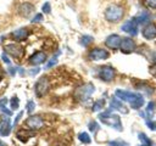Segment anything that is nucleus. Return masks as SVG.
I'll list each match as a JSON object with an SVG mask.
<instances>
[{"mask_svg":"<svg viewBox=\"0 0 156 146\" xmlns=\"http://www.w3.org/2000/svg\"><path fill=\"white\" fill-rule=\"evenodd\" d=\"M41 10H43V12H44V13H50V11H51V6H50V2H45V4L43 5Z\"/></svg>","mask_w":156,"mask_h":146,"instance_id":"c756f323","label":"nucleus"},{"mask_svg":"<svg viewBox=\"0 0 156 146\" xmlns=\"http://www.w3.org/2000/svg\"><path fill=\"white\" fill-rule=\"evenodd\" d=\"M40 21H43V15H41V13L35 15V16H34V18L32 19V22H40Z\"/></svg>","mask_w":156,"mask_h":146,"instance_id":"72a5a7b5","label":"nucleus"},{"mask_svg":"<svg viewBox=\"0 0 156 146\" xmlns=\"http://www.w3.org/2000/svg\"><path fill=\"white\" fill-rule=\"evenodd\" d=\"M146 125H147V128H149V129H151V130L156 131V122H155V120L147 119V120H146Z\"/></svg>","mask_w":156,"mask_h":146,"instance_id":"a878e982","label":"nucleus"},{"mask_svg":"<svg viewBox=\"0 0 156 146\" xmlns=\"http://www.w3.org/2000/svg\"><path fill=\"white\" fill-rule=\"evenodd\" d=\"M154 108H155V102H154V101H150V102L147 103V107H146V113H147V117H149V118L152 117Z\"/></svg>","mask_w":156,"mask_h":146,"instance_id":"393cba45","label":"nucleus"},{"mask_svg":"<svg viewBox=\"0 0 156 146\" xmlns=\"http://www.w3.org/2000/svg\"><path fill=\"white\" fill-rule=\"evenodd\" d=\"M138 23H136V21L134 19V18H132V19H129V21H127L123 26H122V30L123 32H126V33H128V34H130V35H136L138 34Z\"/></svg>","mask_w":156,"mask_h":146,"instance_id":"9d476101","label":"nucleus"},{"mask_svg":"<svg viewBox=\"0 0 156 146\" xmlns=\"http://www.w3.org/2000/svg\"><path fill=\"white\" fill-rule=\"evenodd\" d=\"M12 36H13L16 40H24V39L28 36V30H27L26 28L16 29L15 32H12Z\"/></svg>","mask_w":156,"mask_h":146,"instance_id":"6ab92c4d","label":"nucleus"},{"mask_svg":"<svg viewBox=\"0 0 156 146\" xmlns=\"http://www.w3.org/2000/svg\"><path fill=\"white\" fill-rule=\"evenodd\" d=\"M115 95H116V97H118L119 100L128 102V103L130 105V107L134 108V109H139V108L143 107V105H144V97H143L140 94L117 89V90L115 91Z\"/></svg>","mask_w":156,"mask_h":146,"instance_id":"f257e3e1","label":"nucleus"},{"mask_svg":"<svg viewBox=\"0 0 156 146\" xmlns=\"http://www.w3.org/2000/svg\"><path fill=\"white\" fill-rule=\"evenodd\" d=\"M119 49L124 54H130L135 50V43L133 39L130 38H122L121 40V45H119Z\"/></svg>","mask_w":156,"mask_h":146,"instance_id":"6e6552de","label":"nucleus"},{"mask_svg":"<svg viewBox=\"0 0 156 146\" xmlns=\"http://www.w3.org/2000/svg\"><path fill=\"white\" fill-rule=\"evenodd\" d=\"M0 146H6V144H5V142H2V141L0 140Z\"/></svg>","mask_w":156,"mask_h":146,"instance_id":"ea45409f","label":"nucleus"},{"mask_svg":"<svg viewBox=\"0 0 156 146\" xmlns=\"http://www.w3.org/2000/svg\"><path fill=\"white\" fill-rule=\"evenodd\" d=\"M44 124L43 119L40 116H30L26 119V125L28 129H32V130H35V129H39L41 128Z\"/></svg>","mask_w":156,"mask_h":146,"instance_id":"0eeeda50","label":"nucleus"},{"mask_svg":"<svg viewBox=\"0 0 156 146\" xmlns=\"http://www.w3.org/2000/svg\"><path fill=\"white\" fill-rule=\"evenodd\" d=\"M123 15H124L123 7L118 5H110L105 11V18L108 22H113V23L121 21L123 18Z\"/></svg>","mask_w":156,"mask_h":146,"instance_id":"7ed1b4c3","label":"nucleus"},{"mask_svg":"<svg viewBox=\"0 0 156 146\" xmlns=\"http://www.w3.org/2000/svg\"><path fill=\"white\" fill-rule=\"evenodd\" d=\"M89 129H90V131L95 133V131L99 129V125H98V123H96V122H90V123H89Z\"/></svg>","mask_w":156,"mask_h":146,"instance_id":"2f4dec72","label":"nucleus"},{"mask_svg":"<svg viewBox=\"0 0 156 146\" xmlns=\"http://www.w3.org/2000/svg\"><path fill=\"white\" fill-rule=\"evenodd\" d=\"M110 107H111L112 109H117V111H119V112H122V113H127V112H128V109L126 108V106H124V105L119 101V99L116 97V96L111 99Z\"/></svg>","mask_w":156,"mask_h":146,"instance_id":"2eb2a0df","label":"nucleus"},{"mask_svg":"<svg viewBox=\"0 0 156 146\" xmlns=\"http://www.w3.org/2000/svg\"><path fill=\"white\" fill-rule=\"evenodd\" d=\"M6 105V99H2V100H0V108L1 107H4Z\"/></svg>","mask_w":156,"mask_h":146,"instance_id":"e433bc0d","label":"nucleus"},{"mask_svg":"<svg viewBox=\"0 0 156 146\" xmlns=\"http://www.w3.org/2000/svg\"><path fill=\"white\" fill-rule=\"evenodd\" d=\"M94 90H95L94 85L90 84V83H88V84H84V85L77 88L76 91H74V96H76L78 100L84 101V100H88V99L91 96V94L94 92Z\"/></svg>","mask_w":156,"mask_h":146,"instance_id":"20e7f679","label":"nucleus"},{"mask_svg":"<svg viewBox=\"0 0 156 146\" xmlns=\"http://www.w3.org/2000/svg\"><path fill=\"white\" fill-rule=\"evenodd\" d=\"M49 88H50L49 78H48V77H45V75H44V77H41V78L35 83V88H34V90H35L37 96H39V97L44 96V95L48 92Z\"/></svg>","mask_w":156,"mask_h":146,"instance_id":"39448f33","label":"nucleus"},{"mask_svg":"<svg viewBox=\"0 0 156 146\" xmlns=\"http://www.w3.org/2000/svg\"><path fill=\"white\" fill-rule=\"evenodd\" d=\"M1 57H2V60H4L6 63H10V60L6 57V55H5V54H2V56H1Z\"/></svg>","mask_w":156,"mask_h":146,"instance_id":"4c0bfd02","label":"nucleus"},{"mask_svg":"<svg viewBox=\"0 0 156 146\" xmlns=\"http://www.w3.org/2000/svg\"><path fill=\"white\" fill-rule=\"evenodd\" d=\"M138 90H141V91H144L146 95H152V92H154V88L152 86H150V85H147L146 83H140L139 85H138V88H136Z\"/></svg>","mask_w":156,"mask_h":146,"instance_id":"aec40b11","label":"nucleus"},{"mask_svg":"<svg viewBox=\"0 0 156 146\" xmlns=\"http://www.w3.org/2000/svg\"><path fill=\"white\" fill-rule=\"evenodd\" d=\"M45 60H46V55H45L44 52H41V51H38V52H35V54H33V55L30 56L29 62H30L32 64H40V63H43Z\"/></svg>","mask_w":156,"mask_h":146,"instance_id":"f3484780","label":"nucleus"},{"mask_svg":"<svg viewBox=\"0 0 156 146\" xmlns=\"http://www.w3.org/2000/svg\"><path fill=\"white\" fill-rule=\"evenodd\" d=\"M110 146H128L127 144L122 142V141H111L110 142Z\"/></svg>","mask_w":156,"mask_h":146,"instance_id":"473e14b6","label":"nucleus"},{"mask_svg":"<svg viewBox=\"0 0 156 146\" xmlns=\"http://www.w3.org/2000/svg\"><path fill=\"white\" fill-rule=\"evenodd\" d=\"M99 119H100L104 124H106V125H108V127H112V128H115L116 130H119V131L122 130V123H121L119 116L112 114L111 111H106V112H104V113H100V114H99Z\"/></svg>","mask_w":156,"mask_h":146,"instance_id":"f03ea898","label":"nucleus"},{"mask_svg":"<svg viewBox=\"0 0 156 146\" xmlns=\"http://www.w3.org/2000/svg\"><path fill=\"white\" fill-rule=\"evenodd\" d=\"M150 18H151V15H150L147 11H141L140 13H138V16H136L134 19L136 21L138 24H144V23L149 22Z\"/></svg>","mask_w":156,"mask_h":146,"instance_id":"a211bd4d","label":"nucleus"},{"mask_svg":"<svg viewBox=\"0 0 156 146\" xmlns=\"http://www.w3.org/2000/svg\"><path fill=\"white\" fill-rule=\"evenodd\" d=\"M78 139H79L83 144H90V141H91V139H90V136L88 135V133H80V134L78 135Z\"/></svg>","mask_w":156,"mask_h":146,"instance_id":"b1692460","label":"nucleus"},{"mask_svg":"<svg viewBox=\"0 0 156 146\" xmlns=\"http://www.w3.org/2000/svg\"><path fill=\"white\" fill-rule=\"evenodd\" d=\"M9 72H10V74H11V75H13V74L16 73V68H13V67H10V68H9Z\"/></svg>","mask_w":156,"mask_h":146,"instance_id":"c9c22d12","label":"nucleus"},{"mask_svg":"<svg viewBox=\"0 0 156 146\" xmlns=\"http://www.w3.org/2000/svg\"><path fill=\"white\" fill-rule=\"evenodd\" d=\"M22 116H23V112H20V113H18V114H17V117H16V118H15V123H13V124H15V125H16V124H17V123H18V120H20V119H21V117H22Z\"/></svg>","mask_w":156,"mask_h":146,"instance_id":"f704fd0d","label":"nucleus"},{"mask_svg":"<svg viewBox=\"0 0 156 146\" xmlns=\"http://www.w3.org/2000/svg\"><path fill=\"white\" fill-rule=\"evenodd\" d=\"M2 118H4V117H1V116H0V123L2 122Z\"/></svg>","mask_w":156,"mask_h":146,"instance_id":"a19ab883","label":"nucleus"},{"mask_svg":"<svg viewBox=\"0 0 156 146\" xmlns=\"http://www.w3.org/2000/svg\"><path fill=\"white\" fill-rule=\"evenodd\" d=\"M108 56H110L108 51H106L105 49H100V47L93 49V50L89 52V58H90V60H94V61H98V60H106V58H108Z\"/></svg>","mask_w":156,"mask_h":146,"instance_id":"1a4fd4ad","label":"nucleus"},{"mask_svg":"<svg viewBox=\"0 0 156 146\" xmlns=\"http://www.w3.org/2000/svg\"><path fill=\"white\" fill-rule=\"evenodd\" d=\"M145 5L149 9H156V0H145Z\"/></svg>","mask_w":156,"mask_h":146,"instance_id":"c85d7f7f","label":"nucleus"},{"mask_svg":"<svg viewBox=\"0 0 156 146\" xmlns=\"http://www.w3.org/2000/svg\"><path fill=\"white\" fill-rule=\"evenodd\" d=\"M18 103H20V101H18V99H17L16 96L11 99V108H12V109L18 108Z\"/></svg>","mask_w":156,"mask_h":146,"instance_id":"cd10ccee","label":"nucleus"},{"mask_svg":"<svg viewBox=\"0 0 156 146\" xmlns=\"http://www.w3.org/2000/svg\"><path fill=\"white\" fill-rule=\"evenodd\" d=\"M57 63V60H56V57H52L46 64H45V69H48V68H51V67H54L55 64Z\"/></svg>","mask_w":156,"mask_h":146,"instance_id":"bb28decb","label":"nucleus"},{"mask_svg":"<svg viewBox=\"0 0 156 146\" xmlns=\"http://www.w3.org/2000/svg\"><path fill=\"white\" fill-rule=\"evenodd\" d=\"M121 40H122V38H121L119 35H117V34H111L110 36H107L105 44H106V46L110 47V49H118L119 45H121Z\"/></svg>","mask_w":156,"mask_h":146,"instance_id":"ddd939ff","label":"nucleus"},{"mask_svg":"<svg viewBox=\"0 0 156 146\" xmlns=\"http://www.w3.org/2000/svg\"><path fill=\"white\" fill-rule=\"evenodd\" d=\"M104 105H105V100H98V101H95L94 105H93V111L94 112L100 111L104 107Z\"/></svg>","mask_w":156,"mask_h":146,"instance_id":"5701e85b","label":"nucleus"},{"mask_svg":"<svg viewBox=\"0 0 156 146\" xmlns=\"http://www.w3.org/2000/svg\"><path fill=\"white\" fill-rule=\"evenodd\" d=\"M33 11H34V6L32 4H29V2H23L18 7V12L23 17H28Z\"/></svg>","mask_w":156,"mask_h":146,"instance_id":"4468645a","label":"nucleus"},{"mask_svg":"<svg viewBox=\"0 0 156 146\" xmlns=\"http://www.w3.org/2000/svg\"><path fill=\"white\" fill-rule=\"evenodd\" d=\"M99 77L105 82H111L115 78V69L111 66H104L99 72Z\"/></svg>","mask_w":156,"mask_h":146,"instance_id":"9b49d317","label":"nucleus"},{"mask_svg":"<svg viewBox=\"0 0 156 146\" xmlns=\"http://www.w3.org/2000/svg\"><path fill=\"white\" fill-rule=\"evenodd\" d=\"M34 107H35V103L33 101H28V103H27V112L32 113L34 111Z\"/></svg>","mask_w":156,"mask_h":146,"instance_id":"7c9ffc66","label":"nucleus"},{"mask_svg":"<svg viewBox=\"0 0 156 146\" xmlns=\"http://www.w3.org/2000/svg\"><path fill=\"white\" fill-rule=\"evenodd\" d=\"M140 146H145V145H140Z\"/></svg>","mask_w":156,"mask_h":146,"instance_id":"79ce46f5","label":"nucleus"},{"mask_svg":"<svg viewBox=\"0 0 156 146\" xmlns=\"http://www.w3.org/2000/svg\"><path fill=\"white\" fill-rule=\"evenodd\" d=\"M91 41H93V36H90V35H83L80 38V40H79V44L82 46H88Z\"/></svg>","mask_w":156,"mask_h":146,"instance_id":"4be33fe9","label":"nucleus"},{"mask_svg":"<svg viewBox=\"0 0 156 146\" xmlns=\"http://www.w3.org/2000/svg\"><path fill=\"white\" fill-rule=\"evenodd\" d=\"M143 36L147 40L155 39L156 38V24L155 23H149L143 28Z\"/></svg>","mask_w":156,"mask_h":146,"instance_id":"f8f14e48","label":"nucleus"},{"mask_svg":"<svg viewBox=\"0 0 156 146\" xmlns=\"http://www.w3.org/2000/svg\"><path fill=\"white\" fill-rule=\"evenodd\" d=\"M138 137H139V140L141 141V145H145V146H151V145H152L151 140H150L144 133H139V134H138Z\"/></svg>","mask_w":156,"mask_h":146,"instance_id":"412c9836","label":"nucleus"},{"mask_svg":"<svg viewBox=\"0 0 156 146\" xmlns=\"http://www.w3.org/2000/svg\"><path fill=\"white\" fill-rule=\"evenodd\" d=\"M11 130V124H10V118L9 117H4L2 122L0 123V135L6 136L10 134Z\"/></svg>","mask_w":156,"mask_h":146,"instance_id":"dca6fc26","label":"nucleus"},{"mask_svg":"<svg viewBox=\"0 0 156 146\" xmlns=\"http://www.w3.org/2000/svg\"><path fill=\"white\" fill-rule=\"evenodd\" d=\"M5 51H6L9 55H11L12 57L17 58V60H21V58L23 57V55H24L23 47L20 46V45H17V44H7V45L5 46Z\"/></svg>","mask_w":156,"mask_h":146,"instance_id":"423d86ee","label":"nucleus"},{"mask_svg":"<svg viewBox=\"0 0 156 146\" xmlns=\"http://www.w3.org/2000/svg\"><path fill=\"white\" fill-rule=\"evenodd\" d=\"M39 72V68H35V69H33V71H30V74H37Z\"/></svg>","mask_w":156,"mask_h":146,"instance_id":"58836bf2","label":"nucleus"}]
</instances>
